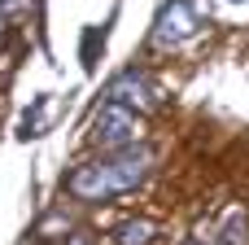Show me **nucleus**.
Returning <instances> with one entry per match:
<instances>
[{"label": "nucleus", "instance_id": "1", "mask_svg": "<svg viewBox=\"0 0 249 245\" xmlns=\"http://www.w3.org/2000/svg\"><path fill=\"white\" fill-rule=\"evenodd\" d=\"M149 149L131 145V149H118V153H105L101 162H88V167H74L66 188L79 197V202H109V197H123L131 188H140L149 180Z\"/></svg>", "mask_w": 249, "mask_h": 245}, {"label": "nucleus", "instance_id": "2", "mask_svg": "<svg viewBox=\"0 0 249 245\" xmlns=\"http://www.w3.org/2000/svg\"><path fill=\"white\" fill-rule=\"evenodd\" d=\"M92 145H101V149H109V153L131 149V145H136V110L105 101L101 114H96V123H92Z\"/></svg>", "mask_w": 249, "mask_h": 245}, {"label": "nucleus", "instance_id": "3", "mask_svg": "<svg viewBox=\"0 0 249 245\" xmlns=\"http://www.w3.org/2000/svg\"><path fill=\"white\" fill-rule=\"evenodd\" d=\"M188 35H197V9H193L188 0H171V4L162 9L158 26H153V39H158L162 48H175V44H184Z\"/></svg>", "mask_w": 249, "mask_h": 245}, {"label": "nucleus", "instance_id": "4", "mask_svg": "<svg viewBox=\"0 0 249 245\" xmlns=\"http://www.w3.org/2000/svg\"><path fill=\"white\" fill-rule=\"evenodd\" d=\"M105 101H114V105H127V110H136V114H144V110H153V88L144 83V75H136V70H123V75H114L109 79V88H105Z\"/></svg>", "mask_w": 249, "mask_h": 245}, {"label": "nucleus", "instance_id": "5", "mask_svg": "<svg viewBox=\"0 0 249 245\" xmlns=\"http://www.w3.org/2000/svg\"><path fill=\"white\" fill-rule=\"evenodd\" d=\"M214 241H219V245H249V219H245L241 206L228 210V219H223V228H219Z\"/></svg>", "mask_w": 249, "mask_h": 245}, {"label": "nucleus", "instance_id": "6", "mask_svg": "<svg viewBox=\"0 0 249 245\" xmlns=\"http://www.w3.org/2000/svg\"><path fill=\"white\" fill-rule=\"evenodd\" d=\"M153 232H158V228H153L149 219H127V224L114 232V245H149Z\"/></svg>", "mask_w": 249, "mask_h": 245}, {"label": "nucleus", "instance_id": "7", "mask_svg": "<svg viewBox=\"0 0 249 245\" xmlns=\"http://www.w3.org/2000/svg\"><path fill=\"white\" fill-rule=\"evenodd\" d=\"M96 53H101V31H88V39H83V66H96Z\"/></svg>", "mask_w": 249, "mask_h": 245}, {"label": "nucleus", "instance_id": "8", "mask_svg": "<svg viewBox=\"0 0 249 245\" xmlns=\"http://www.w3.org/2000/svg\"><path fill=\"white\" fill-rule=\"evenodd\" d=\"M61 245H96V241H92L88 232H70V237H66V241H61Z\"/></svg>", "mask_w": 249, "mask_h": 245}, {"label": "nucleus", "instance_id": "9", "mask_svg": "<svg viewBox=\"0 0 249 245\" xmlns=\"http://www.w3.org/2000/svg\"><path fill=\"white\" fill-rule=\"evenodd\" d=\"M4 31H9V13L0 9V35H4Z\"/></svg>", "mask_w": 249, "mask_h": 245}, {"label": "nucleus", "instance_id": "10", "mask_svg": "<svg viewBox=\"0 0 249 245\" xmlns=\"http://www.w3.org/2000/svg\"><path fill=\"white\" fill-rule=\"evenodd\" d=\"M184 245H197V241H184Z\"/></svg>", "mask_w": 249, "mask_h": 245}]
</instances>
